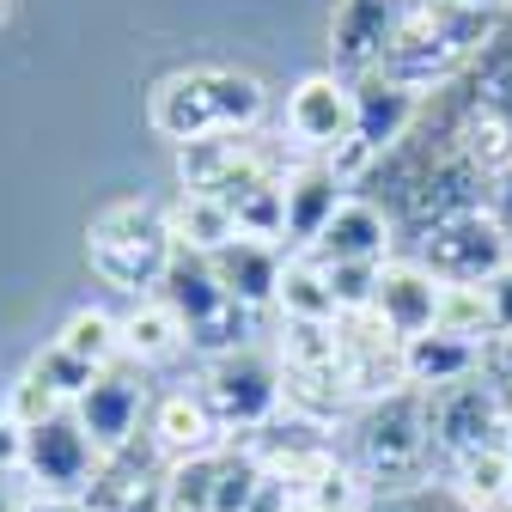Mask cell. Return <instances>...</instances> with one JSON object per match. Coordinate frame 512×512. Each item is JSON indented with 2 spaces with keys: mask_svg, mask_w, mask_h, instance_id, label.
Returning <instances> with one entry per match:
<instances>
[{
  "mask_svg": "<svg viewBox=\"0 0 512 512\" xmlns=\"http://www.w3.org/2000/svg\"><path fill=\"white\" fill-rule=\"evenodd\" d=\"M287 512H317V506H305V500H293V506H287Z\"/></svg>",
  "mask_w": 512,
  "mask_h": 512,
  "instance_id": "60d3db41",
  "label": "cell"
},
{
  "mask_svg": "<svg viewBox=\"0 0 512 512\" xmlns=\"http://www.w3.org/2000/svg\"><path fill=\"white\" fill-rule=\"evenodd\" d=\"M275 311H281V324H336L342 305H336L330 269L317 263V256H287V269H281V293H275Z\"/></svg>",
  "mask_w": 512,
  "mask_h": 512,
  "instance_id": "7402d4cb",
  "label": "cell"
},
{
  "mask_svg": "<svg viewBox=\"0 0 512 512\" xmlns=\"http://www.w3.org/2000/svg\"><path fill=\"white\" fill-rule=\"evenodd\" d=\"M488 305H494V336H512V263L488 281Z\"/></svg>",
  "mask_w": 512,
  "mask_h": 512,
  "instance_id": "e575fe53",
  "label": "cell"
},
{
  "mask_svg": "<svg viewBox=\"0 0 512 512\" xmlns=\"http://www.w3.org/2000/svg\"><path fill=\"white\" fill-rule=\"evenodd\" d=\"M299 500H305V506H317V512H372V500H378V494H372V482H366L342 452H336L324 470H317V476L299 488Z\"/></svg>",
  "mask_w": 512,
  "mask_h": 512,
  "instance_id": "83f0119b",
  "label": "cell"
},
{
  "mask_svg": "<svg viewBox=\"0 0 512 512\" xmlns=\"http://www.w3.org/2000/svg\"><path fill=\"white\" fill-rule=\"evenodd\" d=\"M153 403H147V378H141V366L135 360H116L110 372H98V384L74 403V415H80V427L92 433V445L110 458V452H122L128 439H141V415H147Z\"/></svg>",
  "mask_w": 512,
  "mask_h": 512,
  "instance_id": "4fadbf2b",
  "label": "cell"
},
{
  "mask_svg": "<svg viewBox=\"0 0 512 512\" xmlns=\"http://www.w3.org/2000/svg\"><path fill=\"white\" fill-rule=\"evenodd\" d=\"M177 348H189V336H183V324L171 317L165 299H141L135 311L122 317V360L153 366V360H171Z\"/></svg>",
  "mask_w": 512,
  "mask_h": 512,
  "instance_id": "cb8c5ba5",
  "label": "cell"
},
{
  "mask_svg": "<svg viewBox=\"0 0 512 512\" xmlns=\"http://www.w3.org/2000/svg\"><path fill=\"white\" fill-rule=\"evenodd\" d=\"M25 372H31V378H43V384H49V391H55L61 403H68V409H74V403L92 391V384H98V366H86L80 354H68L61 342H49V348H43Z\"/></svg>",
  "mask_w": 512,
  "mask_h": 512,
  "instance_id": "4dcf8cb0",
  "label": "cell"
},
{
  "mask_svg": "<svg viewBox=\"0 0 512 512\" xmlns=\"http://www.w3.org/2000/svg\"><path fill=\"white\" fill-rule=\"evenodd\" d=\"M336 336H342V378H348L354 409H360V403H378V397H391V391H409L403 336H391L372 311H348L342 324H336Z\"/></svg>",
  "mask_w": 512,
  "mask_h": 512,
  "instance_id": "8fae6325",
  "label": "cell"
},
{
  "mask_svg": "<svg viewBox=\"0 0 512 512\" xmlns=\"http://www.w3.org/2000/svg\"><path fill=\"white\" fill-rule=\"evenodd\" d=\"M31 512H92V506H86V500H49V494H37Z\"/></svg>",
  "mask_w": 512,
  "mask_h": 512,
  "instance_id": "f35d334b",
  "label": "cell"
},
{
  "mask_svg": "<svg viewBox=\"0 0 512 512\" xmlns=\"http://www.w3.org/2000/svg\"><path fill=\"white\" fill-rule=\"evenodd\" d=\"M324 269H330V287H336L342 317L348 311H372V293H378V269L384 263H324Z\"/></svg>",
  "mask_w": 512,
  "mask_h": 512,
  "instance_id": "d6a6232c",
  "label": "cell"
},
{
  "mask_svg": "<svg viewBox=\"0 0 512 512\" xmlns=\"http://www.w3.org/2000/svg\"><path fill=\"white\" fill-rule=\"evenodd\" d=\"M494 220H500V232H506V244H512V159H506V171L494 177Z\"/></svg>",
  "mask_w": 512,
  "mask_h": 512,
  "instance_id": "8d00e7d4",
  "label": "cell"
},
{
  "mask_svg": "<svg viewBox=\"0 0 512 512\" xmlns=\"http://www.w3.org/2000/svg\"><path fill=\"white\" fill-rule=\"evenodd\" d=\"M427 427H433V458H439V476H445V464L488 452V445H506L512 403L476 372V378L445 384V391H427Z\"/></svg>",
  "mask_w": 512,
  "mask_h": 512,
  "instance_id": "8992f818",
  "label": "cell"
},
{
  "mask_svg": "<svg viewBox=\"0 0 512 512\" xmlns=\"http://www.w3.org/2000/svg\"><path fill=\"white\" fill-rule=\"evenodd\" d=\"M439 482L470 512H512V458H506V445H488V452H470L458 464H445Z\"/></svg>",
  "mask_w": 512,
  "mask_h": 512,
  "instance_id": "44dd1931",
  "label": "cell"
},
{
  "mask_svg": "<svg viewBox=\"0 0 512 512\" xmlns=\"http://www.w3.org/2000/svg\"><path fill=\"white\" fill-rule=\"evenodd\" d=\"M61 409H68V403H61L43 378H31V372H19V378L7 384V403H0V415H7L13 427H25V433H31V427H43V421H55Z\"/></svg>",
  "mask_w": 512,
  "mask_h": 512,
  "instance_id": "1f68e13d",
  "label": "cell"
},
{
  "mask_svg": "<svg viewBox=\"0 0 512 512\" xmlns=\"http://www.w3.org/2000/svg\"><path fill=\"white\" fill-rule=\"evenodd\" d=\"M196 391L208 397L214 421L226 427V439H250L263 433L281 409H287V378L269 354L256 348H232V354H214L202 366V384Z\"/></svg>",
  "mask_w": 512,
  "mask_h": 512,
  "instance_id": "277c9868",
  "label": "cell"
},
{
  "mask_svg": "<svg viewBox=\"0 0 512 512\" xmlns=\"http://www.w3.org/2000/svg\"><path fill=\"white\" fill-rule=\"evenodd\" d=\"M281 177H263V183L238 189V196L226 202L232 220H238V238H256V244H281L287 238V189H281Z\"/></svg>",
  "mask_w": 512,
  "mask_h": 512,
  "instance_id": "484cf974",
  "label": "cell"
},
{
  "mask_svg": "<svg viewBox=\"0 0 512 512\" xmlns=\"http://www.w3.org/2000/svg\"><path fill=\"white\" fill-rule=\"evenodd\" d=\"M427 7H488V13H512V0H427Z\"/></svg>",
  "mask_w": 512,
  "mask_h": 512,
  "instance_id": "ab89813d",
  "label": "cell"
},
{
  "mask_svg": "<svg viewBox=\"0 0 512 512\" xmlns=\"http://www.w3.org/2000/svg\"><path fill=\"white\" fill-rule=\"evenodd\" d=\"M403 366H409V384H415V391H445V384H458V378H476V372H482V348L464 342V336L427 330V336L403 342Z\"/></svg>",
  "mask_w": 512,
  "mask_h": 512,
  "instance_id": "ffe728a7",
  "label": "cell"
},
{
  "mask_svg": "<svg viewBox=\"0 0 512 512\" xmlns=\"http://www.w3.org/2000/svg\"><path fill=\"white\" fill-rule=\"evenodd\" d=\"M281 171L287 165L263 135H208V141L177 147V183L189 196H214V202H232L238 189L281 177Z\"/></svg>",
  "mask_w": 512,
  "mask_h": 512,
  "instance_id": "ba28073f",
  "label": "cell"
},
{
  "mask_svg": "<svg viewBox=\"0 0 512 512\" xmlns=\"http://www.w3.org/2000/svg\"><path fill=\"white\" fill-rule=\"evenodd\" d=\"M415 0H336V25H330V49H336V74L360 80L372 74L384 49L397 43V31L409 25Z\"/></svg>",
  "mask_w": 512,
  "mask_h": 512,
  "instance_id": "7c38bea8",
  "label": "cell"
},
{
  "mask_svg": "<svg viewBox=\"0 0 512 512\" xmlns=\"http://www.w3.org/2000/svg\"><path fill=\"white\" fill-rule=\"evenodd\" d=\"M147 122L171 147H189V141H208V135H226L220 128V110H214V92H208V68H183V74H165L147 98Z\"/></svg>",
  "mask_w": 512,
  "mask_h": 512,
  "instance_id": "e0dca14e",
  "label": "cell"
},
{
  "mask_svg": "<svg viewBox=\"0 0 512 512\" xmlns=\"http://www.w3.org/2000/svg\"><path fill=\"white\" fill-rule=\"evenodd\" d=\"M415 238V263L445 281V287H488L506 263H512V244L494 220V208H470V214H452V220H433Z\"/></svg>",
  "mask_w": 512,
  "mask_h": 512,
  "instance_id": "5b68a950",
  "label": "cell"
},
{
  "mask_svg": "<svg viewBox=\"0 0 512 512\" xmlns=\"http://www.w3.org/2000/svg\"><path fill=\"white\" fill-rule=\"evenodd\" d=\"M165 226H171V244H177V250H196V256H220V250L238 238L232 208L214 202V196H189V189L165 208Z\"/></svg>",
  "mask_w": 512,
  "mask_h": 512,
  "instance_id": "603a6c76",
  "label": "cell"
},
{
  "mask_svg": "<svg viewBox=\"0 0 512 512\" xmlns=\"http://www.w3.org/2000/svg\"><path fill=\"white\" fill-rule=\"evenodd\" d=\"M0 13H7V0H0Z\"/></svg>",
  "mask_w": 512,
  "mask_h": 512,
  "instance_id": "7bdbcfd3",
  "label": "cell"
},
{
  "mask_svg": "<svg viewBox=\"0 0 512 512\" xmlns=\"http://www.w3.org/2000/svg\"><path fill=\"white\" fill-rule=\"evenodd\" d=\"M421 110H427L421 92L384 80V74H360V80H354V153H342L336 171H342L348 183H360V171H366L372 159H384L397 141H409V128L421 122Z\"/></svg>",
  "mask_w": 512,
  "mask_h": 512,
  "instance_id": "9c48e42d",
  "label": "cell"
},
{
  "mask_svg": "<svg viewBox=\"0 0 512 512\" xmlns=\"http://www.w3.org/2000/svg\"><path fill=\"white\" fill-rule=\"evenodd\" d=\"M281 189H287V244H293V256H305L317 238H324V226L336 220V208L354 196V183H348L330 159L287 165Z\"/></svg>",
  "mask_w": 512,
  "mask_h": 512,
  "instance_id": "9a60e30c",
  "label": "cell"
},
{
  "mask_svg": "<svg viewBox=\"0 0 512 512\" xmlns=\"http://www.w3.org/2000/svg\"><path fill=\"white\" fill-rule=\"evenodd\" d=\"M354 433V470L372 482V494H409L439 482V458H433V427H427V391H391L378 403H360L348 415Z\"/></svg>",
  "mask_w": 512,
  "mask_h": 512,
  "instance_id": "7a4b0ae2",
  "label": "cell"
},
{
  "mask_svg": "<svg viewBox=\"0 0 512 512\" xmlns=\"http://www.w3.org/2000/svg\"><path fill=\"white\" fill-rule=\"evenodd\" d=\"M31 500H37L31 488H19L13 476H0V512H31Z\"/></svg>",
  "mask_w": 512,
  "mask_h": 512,
  "instance_id": "74e56055",
  "label": "cell"
},
{
  "mask_svg": "<svg viewBox=\"0 0 512 512\" xmlns=\"http://www.w3.org/2000/svg\"><path fill=\"white\" fill-rule=\"evenodd\" d=\"M208 92H214V110H220V128L226 135H256V122L269 110V86L256 74H238V68H208Z\"/></svg>",
  "mask_w": 512,
  "mask_h": 512,
  "instance_id": "d4e9b609",
  "label": "cell"
},
{
  "mask_svg": "<svg viewBox=\"0 0 512 512\" xmlns=\"http://www.w3.org/2000/svg\"><path fill=\"white\" fill-rule=\"evenodd\" d=\"M19 464H25V427L0 415V476H19Z\"/></svg>",
  "mask_w": 512,
  "mask_h": 512,
  "instance_id": "d590c367",
  "label": "cell"
},
{
  "mask_svg": "<svg viewBox=\"0 0 512 512\" xmlns=\"http://www.w3.org/2000/svg\"><path fill=\"white\" fill-rule=\"evenodd\" d=\"M439 293H445V281H433L415 256H391V263L378 269V293H372V317L391 336H403V342H415V336H427L433 324H439Z\"/></svg>",
  "mask_w": 512,
  "mask_h": 512,
  "instance_id": "5bb4252c",
  "label": "cell"
},
{
  "mask_svg": "<svg viewBox=\"0 0 512 512\" xmlns=\"http://www.w3.org/2000/svg\"><path fill=\"white\" fill-rule=\"evenodd\" d=\"M482 378L494 384L506 403H512V336H494V342L482 348Z\"/></svg>",
  "mask_w": 512,
  "mask_h": 512,
  "instance_id": "836d02e7",
  "label": "cell"
},
{
  "mask_svg": "<svg viewBox=\"0 0 512 512\" xmlns=\"http://www.w3.org/2000/svg\"><path fill=\"white\" fill-rule=\"evenodd\" d=\"M68 354H80L86 366H98V372H110L116 360H122V317H110V311H98V305H80L68 324H61V336H55Z\"/></svg>",
  "mask_w": 512,
  "mask_h": 512,
  "instance_id": "4316f807",
  "label": "cell"
},
{
  "mask_svg": "<svg viewBox=\"0 0 512 512\" xmlns=\"http://www.w3.org/2000/svg\"><path fill=\"white\" fill-rule=\"evenodd\" d=\"M147 439L159 445L165 464L208 458V452H220V445H232L226 427L214 421V409H208L202 391H165V397L147 409Z\"/></svg>",
  "mask_w": 512,
  "mask_h": 512,
  "instance_id": "2e32d148",
  "label": "cell"
},
{
  "mask_svg": "<svg viewBox=\"0 0 512 512\" xmlns=\"http://www.w3.org/2000/svg\"><path fill=\"white\" fill-rule=\"evenodd\" d=\"M391 244H397V220L366 196H348L305 256H317V263H391Z\"/></svg>",
  "mask_w": 512,
  "mask_h": 512,
  "instance_id": "ac0fdd59",
  "label": "cell"
},
{
  "mask_svg": "<svg viewBox=\"0 0 512 512\" xmlns=\"http://www.w3.org/2000/svg\"><path fill=\"white\" fill-rule=\"evenodd\" d=\"M506 458H512V433H506Z\"/></svg>",
  "mask_w": 512,
  "mask_h": 512,
  "instance_id": "b9f144b4",
  "label": "cell"
},
{
  "mask_svg": "<svg viewBox=\"0 0 512 512\" xmlns=\"http://www.w3.org/2000/svg\"><path fill=\"white\" fill-rule=\"evenodd\" d=\"M287 135L293 147H305L311 159H342L354 153V80L330 74H305L287 92Z\"/></svg>",
  "mask_w": 512,
  "mask_h": 512,
  "instance_id": "30bf717a",
  "label": "cell"
},
{
  "mask_svg": "<svg viewBox=\"0 0 512 512\" xmlns=\"http://www.w3.org/2000/svg\"><path fill=\"white\" fill-rule=\"evenodd\" d=\"M220 452H226V445H220ZM220 452H208V458H183V464H165V512H214Z\"/></svg>",
  "mask_w": 512,
  "mask_h": 512,
  "instance_id": "f1b7e54d",
  "label": "cell"
},
{
  "mask_svg": "<svg viewBox=\"0 0 512 512\" xmlns=\"http://www.w3.org/2000/svg\"><path fill=\"white\" fill-rule=\"evenodd\" d=\"M208 263H214L220 287H226L244 311H263V305H275V293H281V269H287V256H281V244L232 238L220 256H208Z\"/></svg>",
  "mask_w": 512,
  "mask_h": 512,
  "instance_id": "d6986e66",
  "label": "cell"
},
{
  "mask_svg": "<svg viewBox=\"0 0 512 512\" xmlns=\"http://www.w3.org/2000/svg\"><path fill=\"white\" fill-rule=\"evenodd\" d=\"M500 25H506V13H488V7H427V0H415L409 25L397 31V43L384 49V61L372 74L433 98L494 43Z\"/></svg>",
  "mask_w": 512,
  "mask_h": 512,
  "instance_id": "6da1fadb",
  "label": "cell"
},
{
  "mask_svg": "<svg viewBox=\"0 0 512 512\" xmlns=\"http://www.w3.org/2000/svg\"><path fill=\"white\" fill-rule=\"evenodd\" d=\"M98 470H104V452L92 445V433L80 427L74 409H61L55 421H43V427L25 433V464H19V476H25L31 494L86 500L92 482H98Z\"/></svg>",
  "mask_w": 512,
  "mask_h": 512,
  "instance_id": "52a82bcc",
  "label": "cell"
},
{
  "mask_svg": "<svg viewBox=\"0 0 512 512\" xmlns=\"http://www.w3.org/2000/svg\"><path fill=\"white\" fill-rule=\"evenodd\" d=\"M433 330L488 348V342H494V305H488V287H445V293H439V324H433Z\"/></svg>",
  "mask_w": 512,
  "mask_h": 512,
  "instance_id": "f546056e",
  "label": "cell"
},
{
  "mask_svg": "<svg viewBox=\"0 0 512 512\" xmlns=\"http://www.w3.org/2000/svg\"><path fill=\"white\" fill-rule=\"evenodd\" d=\"M86 256H92V269L110 287H122V293H159L171 256H177L165 208H153V202H110L86 226Z\"/></svg>",
  "mask_w": 512,
  "mask_h": 512,
  "instance_id": "3957f363",
  "label": "cell"
}]
</instances>
